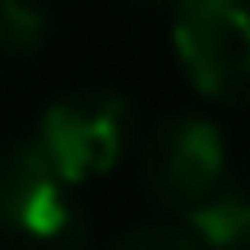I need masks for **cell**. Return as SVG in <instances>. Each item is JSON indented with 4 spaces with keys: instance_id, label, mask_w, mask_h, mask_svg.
<instances>
[{
    "instance_id": "1",
    "label": "cell",
    "mask_w": 250,
    "mask_h": 250,
    "mask_svg": "<svg viewBox=\"0 0 250 250\" xmlns=\"http://www.w3.org/2000/svg\"><path fill=\"white\" fill-rule=\"evenodd\" d=\"M0 236L14 250H83L88 246V218L37 144H14L0 158Z\"/></svg>"
},
{
    "instance_id": "2",
    "label": "cell",
    "mask_w": 250,
    "mask_h": 250,
    "mask_svg": "<svg viewBox=\"0 0 250 250\" xmlns=\"http://www.w3.org/2000/svg\"><path fill=\"white\" fill-rule=\"evenodd\" d=\"M37 153L65 181L107 176L134 144V107L116 88H79L51 102L37 130Z\"/></svg>"
},
{
    "instance_id": "3",
    "label": "cell",
    "mask_w": 250,
    "mask_h": 250,
    "mask_svg": "<svg viewBox=\"0 0 250 250\" xmlns=\"http://www.w3.org/2000/svg\"><path fill=\"white\" fill-rule=\"evenodd\" d=\"M171 46L204 98L241 102L250 88L246 0H176Z\"/></svg>"
},
{
    "instance_id": "4",
    "label": "cell",
    "mask_w": 250,
    "mask_h": 250,
    "mask_svg": "<svg viewBox=\"0 0 250 250\" xmlns=\"http://www.w3.org/2000/svg\"><path fill=\"white\" fill-rule=\"evenodd\" d=\"M139 176H144V190L162 208H195L227 176V148L218 125L204 116L162 121L144 144Z\"/></svg>"
},
{
    "instance_id": "5",
    "label": "cell",
    "mask_w": 250,
    "mask_h": 250,
    "mask_svg": "<svg viewBox=\"0 0 250 250\" xmlns=\"http://www.w3.org/2000/svg\"><path fill=\"white\" fill-rule=\"evenodd\" d=\"M181 227L204 250H246V241H250V204H246V195L236 186L223 181L213 195H204L195 208H186Z\"/></svg>"
},
{
    "instance_id": "6",
    "label": "cell",
    "mask_w": 250,
    "mask_h": 250,
    "mask_svg": "<svg viewBox=\"0 0 250 250\" xmlns=\"http://www.w3.org/2000/svg\"><path fill=\"white\" fill-rule=\"evenodd\" d=\"M51 33L46 0H0V51L33 56Z\"/></svg>"
},
{
    "instance_id": "7",
    "label": "cell",
    "mask_w": 250,
    "mask_h": 250,
    "mask_svg": "<svg viewBox=\"0 0 250 250\" xmlns=\"http://www.w3.org/2000/svg\"><path fill=\"white\" fill-rule=\"evenodd\" d=\"M111 250H204V246L181 223H148V227H134L130 236H121Z\"/></svg>"
}]
</instances>
